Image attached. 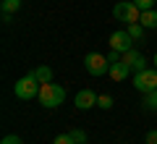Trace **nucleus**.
<instances>
[{"instance_id":"1","label":"nucleus","mask_w":157,"mask_h":144,"mask_svg":"<svg viewBox=\"0 0 157 144\" xmlns=\"http://www.w3.org/2000/svg\"><path fill=\"white\" fill-rule=\"evenodd\" d=\"M37 100L42 107H58L63 105V100H66V89L60 87V84H39V94H37Z\"/></svg>"},{"instance_id":"2","label":"nucleus","mask_w":157,"mask_h":144,"mask_svg":"<svg viewBox=\"0 0 157 144\" xmlns=\"http://www.w3.org/2000/svg\"><path fill=\"white\" fill-rule=\"evenodd\" d=\"M113 16L118 21H126V24H136L141 18V8L136 6L134 0H121L115 8H113Z\"/></svg>"},{"instance_id":"3","label":"nucleus","mask_w":157,"mask_h":144,"mask_svg":"<svg viewBox=\"0 0 157 144\" xmlns=\"http://www.w3.org/2000/svg\"><path fill=\"white\" fill-rule=\"evenodd\" d=\"M84 68L89 76H105L110 73V63H107V55H100V53H89L84 58Z\"/></svg>"},{"instance_id":"4","label":"nucleus","mask_w":157,"mask_h":144,"mask_svg":"<svg viewBox=\"0 0 157 144\" xmlns=\"http://www.w3.org/2000/svg\"><path fill=\"white\" fill-rule=\"evenodd\" d=\"M37 84H39L37 79H34L32 73H26L24 79H18V81H16L13 92H16V97H18V100H34V97L39 94V87H37Z\"/></svg>"},{"instance_id":"5","label":"nucleus","mask_w":157,"mask_h":144,"mask_svg":"<svg viewBox=\"0 0 157 144\" xmlns=\"http://www.w3.org/2000/svg\"><path fill=\"white\" fill-rule=\"evenodd\" d=\"M134 87L139 89V92H152V89H157V68H144V71L134 73Z\"/></svg>"},{"instance_id":"6","label":"nucleus","mask_w":157,"mask_h":144,"mask_svg":"<svg viewBox=\"0 0 157 144\" xmlns=\"http://www.w3.org/2000/svg\"><path fill=\"white\" fill-rule=\"evenodd\" d=\"M134 42H136V39L128 34V29H123V32H113V34H110V50L128 53V50H134Z\"/></svg>"},{"instance_id":"7","label":"nucleus","mask_w":157,"mask_h":144,"mask_svg":"<svg viewBox=\"0 0 157 144\" xmlns=\"http://www.w3.org/2000/svg\"><path fill=\"white\" fill-rule=\"evenodd\" d=\"M121 60H123L134 73H139V71H144V68H147V60H144V55H141L139 50H128V53H123V55H121Z\"/></svg>"},{"instance_id":"8","label":"nucleus","mask_w":157,"mask_h":144,"mask_svg":"<svg viewBox=\"0 0 157 144\" xmlns=\"http://www.w3.org/2000/svg\"><path fill=\"white\" fill-rule=\"evenodd\" d=\"M76 107L78 110H89V107L97 105V94L92 92V89H81V92H76Z\"/></svg>"},{"instance_id":"9","label":"nucleus","mask_w":157,"mask_h":144,"mask_svg":"<svg viewBox=\"0 0 157 144\" xmlns=\"http://www.w3.org/2000/svg\"><path fill=\"white\" fill-rule=\"evenodd\" d=\"M128 73H131V68L126 66L123 60H118V63H113V66H110V79H113V81H123Z\"/></svg>"},{"instance_id":"10","label":"nucleus","mask_w":157,"mask_h":144,"mask_svg":"<svg viewBox=\"0 0 157 144\" xmlns=\"http://www.w3.org/2000/svg\"><path fill=\"white\" fill-rule=\"evenodd\" d=\"M32 76L37 79L39 84H50V81H52V68H50V66H37V68L32 71Z\"/></svg>"},{"instance_id":"11","label":"nucleus","mask_w":157,"mask_h":144,"mask_svg":"<svg viewBox=\"0 0 157 144\" xmlns=\"http://www.w3.org/2000/svg\"><path fill=\"white\" fill-rule=\"evenodd\" d=\"M139 24H141L144 29H157V11H155V8H149V11H141Z\"/></svg>"},{"instance_id":"12","label":"nucleus","mask_w":157,"mask_h":144,"mask_svg":"<svg viewBox=\"0 0 157 144\" xmlns=\"http://www.w3.org/2000/svg\"><path fill=\"white\" fill-rule=\"evenodd\" d=\"M18 8H21V0H3V3H0V11H3V13H11V16L18 11Z\"/></svg>"},{"instance_id":"13","label":"nucleus","mask_w":157,"mask_h":144,"mask_svg":"<svg viewBox=\"0 0 157 144\" xmlns=\"http://www.w3.org/2000/svg\"><path fill=\"white\" fill-rule=\"evenodd\" d=\"M144 105L149 107V110H157V89H152V92L144 94Z\"/></svg>"},{"instance_id":"14","label":"nucleus","mask_w":157,"mask_h":144,"mask_svg":"<svg viewBox=\"0 0 157 144\" xmlns=\"http://www.w3.org/2000/svg\"><path fill=\"white\" fill-rule=\"evenodd\" d=\"M128 34H131L134 39H141V37H144V26H141L139 21H136V24H128Z\"/></svg>"},{"instance_id":"15","label":"nucleus","mask_w":157,"mask_h":144,"mask_svg":"<svg viewBox=\"0 0 157 144\" xmlns=\"http://www.w3.org/2000/svg\"><path fill=\"white\" fill-rule=\"evenodd\" d=\"M97 105H100L102 110H110L113 107V97L110 94H100V97H97Z\"/></svg>"},{"instance_id":"16","label":"nucleus","mask_w":157,"mask_h":144,"mask_svg":"<svg viewBox=\"0 0 157 144\" xmlns=\"http://www.w3.org/2000/svg\"><path fill=\"white\" fill-rule=\"evenodd\" d=\"M71 136H73V142H76V144H86V134L81 131V128H73Z\"/></svg>"},{"instance_id":"17","label":"nucleus","mask_w":157,"mask_h":144,"mask_svg":"<svg viewBox=\"0 0 157 144\" xmlns=\"http://www.w3.org/2000/svg\"><path fill=\"white\" fill-rule=\"evenodd\" d=\"M52 144H76V142H73V136H71V134H58Z\"/></svg>"},{"instance_id":"18","label":"nucleus","mask_w":157,"mask_h":144,"mask_svg":"<svg viewBox=\"0 0 157 144\" xmlns=\"http://www.w3.org/2000/svg\"><path fill=\"white\" fill-rule=\"evenodd\" d=\"M121 55H123V53L110 50V53H107V63H110V66H113V63H118V60H121Z\"/></svg>"},{"instance_id":"19","label":"nucleus","mask_w":157,"mask_h":144,"mask_svg":"<svg viewBox=\"0 0 157 144\" xmlns=\"http://www.w3.org/2000/svg\"><path fill=\"white\" fill-rule=\"evenodd\" d=\"M0 144H24V142H21V139H18V136H16V134H8V136L3 139V142H0Z\"/></svg>"},{"instance_id":"20","label":"nucleus","mask_w":157,"mask_h":144,"mask_svg":"<svg viewBox=\"0 0 157 144\" xmlns=\"http://www.w3.org/2000/svg\"><path fill=\"white\" fill-rule=\"evenodd\" d=\"M134 3H136V6L141 8V11H149V8L155 6V0H134Z\"/></svg>"},{"instance_id":"21","label":"nucleus","mask_w":157,"mask_h":144,"mask_svg":"<svg viewBox=\"0 0 157 144\" xmlns=\"http://www.w3.org/2000/svg\"><path fill=\"white\" fill-rule=\"evenodd\" d=\"M147 144H157V131H149V134H147Z\"/></svg>"},{"instance_id":"22","label":"nucleus","mask_w":157,"mask_h":144,"mask_svg":"<svg viewBox=\"0 0 157 144\" xmlns=\"http://www.w3.org/2000/svg\"><path fill=\"white\" fill-rule=\"evenodd\" d=\"M155 68H157V53H155Z\"/></svg>"},{"instance_id":"23","label":"nucleus","mask_w":157,"mask_h":144,"mask_svg":"<svg viewBox=\"0 0 157 144\" xmlns=\"http://www.w3.org/2000/svg\"><path fill=\"white\" fill-rule=\"evenodd\" d=\"M155 3H157V0H155Z\"/></svg>"}]
</instances>
